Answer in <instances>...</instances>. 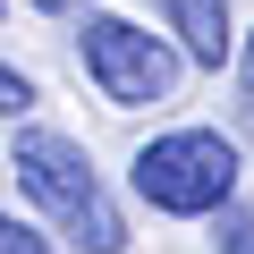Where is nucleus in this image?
<instances>
[{
  "mask_svg": "<svg viewBox=\"0 0 254 254\" xmlns=\"http://www.w3.org/2000/svg\"><path fill=\"white\" fill-rule=\"evenodd\" d=\"M9 170H17V187L85 246V254H127V220H119V203H110V187L93 178V161L68 144V136H51V127H26V136L9 144Z\"/></svg>",
  "mask_w": 254,
  "mask_h": 254,
  "instance_id": "nucleus-1",
  "label": "nucleus"
},
{
  "mask_svg": "<svg viewBox=\"0 0 254 254\" xmlns=\"http://www.w3.org/2000/svg\"><path fill=\"white\" fill-rule=\"evenodd\" d=\"M136 195L153 212H178V220H203L237 195V144L212 136V127H170L136 153Z\"/></svg>",
  "mask_w": 254,
  "mask_h": 254,
  "instance_id": "nucleus-2",
  "label": "nucleus"
},
{
  "mask_svg": "<svg viewBox=\"0 0 254 254\" xmlns=\"http://www.w3.org/2000/svg\"><path fill=\"white\" fill-rule=\"evenodd\" d=\"M178 68H187V51H170L161 34L127 26V17H93V26H85V76L102 85L110 110H153V102H170V93H178Z\"/></svg>",
  "mask_w": 254,
  "mask_h": 254,
  "instance_id": "nucleus-3",
  "label": "nucleus"
},
{
  "mask_svg": "<svg viewBox=\"0 0 254 254\" xmlns=\"http://www.w3.org/2000/svg\"><path fill=\"white\" fill-rule=\"evenodd\" d=\"M153 9L170 17L178 51H187L195 68H220V60H229V0H153Z\"/></svg>",
  "mask_w": 254,
  "mask_h": 254,
  "instance_id": "nucleus-4",
  "label": "nucleus"
},
{
  "mask_svg": "<svg viewBox=\"0 0 254 254\" xmlns=\"http://www.w3.org/2000/svg\"><path fill=\"white\" fill-rule=\"evenodd\" d=\"M212 237H220V254H254V212L246 203H220V229Z\"/></svg>",
  "mask_w": 254,
  "mask_h": 254,
  "instance_id": "nucleus-5",
  "label": "nucleus"
},
{
  "mask_svg": "<svg viewBox=\"0 0 254 254\" xmlns=\"http://www.w3.org/2000/svg\"><path fill=\"white\" fill-rule=\"evenodd\" d=\"M0 254H51V246H43V229H26V220L9 212V220H0Z\"/></svg>",
  "mask_w": 254,
  "mask_h": 254,
  "instance_id": "nucleus-6",
  "label": "nucleus"
},
{
  "mask_svg": "<svg viewBox=\"0 0 254 254\" xmlns=\"http://www.w3.org/2000/svg\"><path fill=\"white\" fill-rule=\"evenodd\" d=\"M0 102H9V119H17V110H34V85H26L17 68H9V76H0Z\"/></svg>",
  "mask_w": 254,
  "mask_h": 254,
  "instance_id": "nucleus-7",
  "label": "nucleus"
},
{
  "mask_svg": "<svg viewBox=\"0 0 254 254\" xmlns=\"http://www.w3.org/2000/svg\"><path fill=\"white\" fill-rule=\"evenodd\" d=\"M246 93H254V43H246Z\"/></svg>",
  "mask_w": 254,
  "mask_h": 254,
  "instance_id": "nucleus-8",
  "label": "nucleus"
},
{
  "mask_svg": "<svg viewBox=\"0 0 254 254\" xmlns=\"http://www.w3.org/2000/svg\"><path fill=\"white\" fill-rule=\"evenodd\" d=\"M34 9H76V0H34Z\"/></svg>",
  "mask_w": 254,
  "mask_h": 254,
  "instance_id": "nucleus-9",
  "label": "nucleus"
}]
</instances>
